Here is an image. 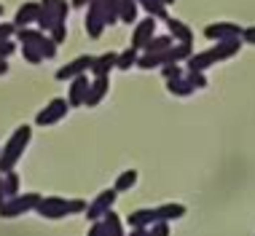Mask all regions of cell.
Segmentation results:
<instances>
[{
  "instance_id": "1",
  "label": "cell",
  "mask_w": 255,
  "mask_h": 236,
  "mask_svg": "<svg viewBox=\"0 0 255 236\" xmlns=\"http://www.w3.org/2000/svg\"><path fill=\"white\" fill-rule=\"evenodd\" d=\"M239 48H242V38H234V40H220V43H215L212 48H207V51L191 54V57L185 59V65H188V70L202 73V70H207V67L218 65V62L231 59L234 54H239Z\"/></svg>"
},
{
  "instance_id": "2",
  "label": "cell",
  "mask_w": 255,
  "mask_h": 236,
  "mask_svg": "<svg viewBox=\"0 0 255 236\" xmlns=\"http://www.w3.org/2000/svg\"><path fill=\"white\" fill-rule=\"evenodd\" d=\"M30 140H32V126L22 123V126L13 129V134L5 140L3 148H0V175L16 169L19 158L24 156V150H27V145H30Z\"/></svg>"
},
{
  "instance_id": "3",
  "label": "cell",
  "mask_w": 255,
  "mask_h": 236,
  "mask_svg": "<svg viewBox=\"0 0 255 236\" xmlns=\"http://www.w3.org/2000/svg\"><path fill=\"white\" fill-rule=\"evenodd\" d=\"M40 193L30 191V193H19V196L13 199H5L3 204H0V218L3 220H13V218H22L27 212H35V207L40 204Z\"/></svg>"
},
{
  "instance_id": "4",
  "label": "cell",
  "mask_w": 255,
  "mask_h": 236,
  "mask_svg": "<svg viewBox=\"0 0 255 236\" xmlns=\"http://www.w3.org/2000/svg\"><path fill=\"white\" fill-rule=\"evenodd\" d=\"M16 40H19V46H32V48H38L43 59L57 57V48H59L49 35H46V32H40L38 27H22V30H16Z\"/></svg>"
},
{
  "instance_id": "5",
  "label": "cell",
  "mask_w": 255,
  "mask_h": 236,
  "mask_svg": "<svg viewBox=\"0 0 255 236\" xmlns=\"http://www.w3.org/2000/svg\"><path fill=\"white\" fill-rule=\"evenodd\" d=\"M116 196H119V193H116L113 188H108V191H100L97 196L89 201V207H86V212H84L89 223H94V220H102V218H105V215L113 210Z\"/></svg>"
},
{
  "instance_id": "6",
  "label": "cell",
  "mask_w": 255,
  "mask_h": 236,
  "mask_svg": "<svg viewBox=\"0 0 255 236\" xmlns=\"http://www.w3.org/2000/svg\"><path fill=\"white\" fill-rule=\"evenodd\" d=\"M67 110H70V105H67L65 97H54V100L43 110H38L35 126H54V123H59L62 118L67 116Z\"/></svg>"
},
{
  "instance_id": "7",
  "label": "cell",
  "mask_w": 255,
  "mask_h": 236,
  "mask_svg": "<svg viewBox=\"0 0 255 236\" xmlns=\"http://www.w3.org/2000/svg\"><path fill=\"white\" fill-rule=\"evenodd\" d=\"M84 24H86V32H89V38H92V40L102 38V32H105V27H108L102 0H92V3L86 5V19H84Z\"/></svg>"
},
{
  "instance_id": "8",
  "label": "cell",
  "mask_w": 255,
  "mask_h": 236,
  "mask_svg": "<svg viewBox=\"0 0 255 236\" xmlns=\"http://www.w3.org/2000/svg\"><path fill=\"white\" fill-rule=\"evenodd\" d=\"M92 62H94L92 54H84V57H75V59L67 62V65H62L59 70H57V75H54V78L62 81V83H67V81H73L75 75H89V70H92Z\"/></svg>"
},
{
  "instance_id": "9",
  "label": "cell",
  "mask_w": 255,
  "mask_h": 236,
  "mask_svg": "<svg viewBox=\"0 0 255 236\" xmlns=\"http://www.w3.org/2000/svg\"><path fill=\"white\" fill-rule=\"evenodd\" d=\"M35 212L46 220H62L70 215L67 212V199H62V196H43L40 204L35 207Z\"/></svg>"
},
{
  "instance_id": "10",
  "label": "cell",
  "mask_w": 255,
  "mask_h": 236,
  "mask_svg": "<svg viewBox=\"0 0 255 236\" xmlns=\"http://www.w3.org/2000/svg\"><path fill=\"white\" fill-rule=\"evenodd\" d=\"M202 35L207 40H215V43H220V40L239 38V35H242V27L234 24V22H212V24H207L204 30H202Z\"/></svg>"
},
{
  "instance_id": "11",
  "label": "cell",
  "mask_w": 255,
  "mask_h": 236,
  "mask_svg": "<svg viewBox=\"0 0 255 236\" xmlns=\"http://www.w3.org/2000/svg\"><path fill=\"white\" fill-rule=\"evenodd\" d=\"M156 35V19L153 16H145L140 22H134V32H132V48L142 51L148 46V40Z\"/></svg>"
},
{
  "instance_id": "12",
  "label": "cell",
  "mask_w": 255,
  "mask_h": 236,
  "mask_svg": "<svg viewBox=\"0 0 255 236\" xmlns=\"http://www.w3.org/2000/svg\"><path fill=\"white\" fill-rule=\"evenodd\" d=\"M40 16V0H27L16 8V16H13V24H16V30H22V27H32L38 22Z\"/></svg>"
},
{
  "instance_id": "13",
  "label": "cell",
  "mask_w": 255,
  "mask_h": 236,
  "mask_svg": "<svg viewBox=\"0 0 255 236\" xmlns=\"http://www.w3.org/2000/svg\"><path fill=\"white\" fill-rule=\"evenodd\" d=\"M86 92H89V75H75L67 86V105L70 108H81L86 102Z\"/></svg>"
},
{
  "instance_id": "14",
  "label": "cell",
  "mask_w": 255,
  "mask_h": 236,
  "mask_svg": "<svg viewBox=\"0 0 255 236\" xmlns=\"http://www.w3.org/2000/svg\"><path fill=\"white\" fill-rule=\"evenodd\" d=\"M116 59H119V51H105V54H100V57H94L92 62V73L94 78H108L110 70L116 67Z\"/></svg>"
},
{
  "instance_id": "15",
  "label": "cell",
  "mask_w": 255,
  "mask_h": 236,
  "mask_svg": "<svg viewBox=\"0 0 255 236\" xmlns=\"http://www.w3.org/2000/svg\"><path fill=\"white\" fill-rule=\"evenodd\" d=\"M108 89H110L108 78H92V81H89V92H86V102H84V105L86 108H97L100 102L105 100Z\"/></svg>"
},
{
  "instance_id": "16",
  "label": "cell",
  "mask_w": 255,
  "mask_h": 236,
  "mask_svg": "<svg viewBox=\"0 0 255 236\" xmlns=\"http://www.w3.org/2000/svg\"><path fill=\"white\" fill-rule=\"evenodd\" d=\"M153 215H156V223H172V220H177L185 215V204H177V201H172V204H158V207H153Z\"/></svg>"
},
{
  "instance_id": "17",
  "label": "cell",
  "mask_w": 255,
  "mask_h": 236,
  "mask_svg": "<svg viewBox=\"0 0 255 236\" xmlns=\"http://www.w3.org/2000/svg\"><path fill=\"white\" fill-rule=\"evenodd\" d=\"M167 27H169V38L175 40V43H194V30H191L185 22L180 19H167Z\"/></svg>"
},
{
  "instance_id": "18",
  "label": "cell",
  "mask_w": 255,
  "mask_h": 236,
  "mask_svg": "<svg viewBox=\"0 0 255 236\" xmlns=\"http://www.w3.org/2000/svg\"><path fill=\"white\" fill-rule=\"evenodd\" d=\"M127 223L132 226V228H150V226L156 223L153 207H148V210H134V212H129Z\"/></svg>"
},
{
  "instance_id": "19",
  "label": "cell",
  "mask_w": 255,
  "mask_h": 236,
  "mask_svg": "<svg viewBox=\"0 0 255 236\" xmlns=\"http://www.w3.org/2000/svg\"><path fill=\"white\" fill-rule=\"evenodd\" d=\"M134 3L140 5V11H145L148 16H153L156 22H158V19H164V22L169 19V13H167V5H161L158 0H134Z\"/></svg>"
},
{
  "instance_id": "20",
  "label": "cell",
  "mask_w": 255,
  "mask_h": 236,
  "mask_svg": "<svg viewBox=\"0 0 255 236\" xmlns=\"http://www.w3.org/2000/svg\"><path fill=\"white\" fill-rule=\"evenodd\" d=\"M175 46V40L169 38V32H164V35H153L148 40V46L142 48V54H161V51H167V48Z\"/></svg>"
},
{
  "instance_id": "21",
  "label": "cell",
  "mask_w": 255,
  "mask_h": 236,
  "mask_svg": "<svg viewBox=\"0 0 255 236\" xmlns=\"http://www.w3.org/2000/svg\"><path fill=\"white\" fill-rule=\"evenodd\" d=\"M137 13H140V5H137L134 0H121V3H119V22L134 24L137 22Z\"/></svg>"
},
{
  "instance_id": "22",
  "label": "cell",
  "mask_w": 255,
  "mask_h": 236,
  "mask_svg": "<svg viewBox=\"0 0 255 236\" xmlns=\"http://www.w3.org/2000/svg\"><path fill=\"white\" fill-rule=\"evenodd\" d=\"M102 226H105V234L108 236H127L124 223H121V218H119V212H116V210H110L105 218H102Z\"/></svg>"
},
{
  "instance_id": "23",
  "label": "cell",
  "mask_w": 255,
  "mask_h": 236,
  "mask_svg": "<svg viewBox=\"0 0 255 236\" xmlns=\"http://www.w3.org/2000/svg\"><path fill=\"white\" fill-rule=\"evenodd\" d=\"M167 92L175 94V97H191L196 89L188 83V78H185V75H180V78H175V81H167Z\"/></svg>"
},
{
  "instance_id": "24",
  "label": "cell",
  "mask_w": 255,
  "mask_h": 236,
  "mask_svg": "<svg viewBox=\"0 0 255 236\" xmlns=\"http://www.w3.org/2000/svg\"><path fill=\"white\" fill-rule=\"evenodd\" d=\"M134 185H137V169H127V172H121V175L116 177L113 191L116 193H124V191H132Z\"/></svg>"
},
{
  "instance_id": "25",
  "label": "cell",
  "mask_w": 255,
  "mask_h": 236,
  "mask_svg": "<svg viewBox=\"0 0 255 236\" xmlns=\"http://www.w3.org/2000/svg\"><path fill=\"white\" fill-rule=\"evenodd\" d=\"M137 59H140V51L129 46L127 51L119 54V59H116V67H119V70H132V67H137Z\"/></svg>"
},
{
  "instance_id": "26",
  "label": "cell",
  "mask_w": 255,
  "mask_h": 236,
  "mask_svg": "<svg viewBox=\"0 0 255 236\" xmlns=\"http://www.w3.org/2000/svg\"><path fill=\"white\" fill-rule=\"evenodd\" d=\"M19 175H16V169H11V172H5L3 175V191H5V199H13V196H19Z\"/></svg>"
},
{
  "instance_id": "27",
  "label": "cell",
  "mask_w": 255,
  "mask_h": 236,
  "mask_svg": "<svg viewBox=\"0 0 255 236\" xmlns=\"http://www.w3.org/2000/svg\"><path fill=\"white\" fill-rule=\"evenodd\" d=\"M46 35H49L57 46L65 43V40H67V22H54V27H51L49 32H46Z\"/></svg>"
},
{
  "instance_id": "28",
  "label": "cell",
  "mask_w": 255,
  "mask_h": 236,
  "mask_svg": "<svg viewBox=\"0 0 255 236\" xmlns=\"http://www.w3.org/2000/svg\"><path fill=\"white\" fill-rule=\"evenodd\" d=\"M86 207H89V201L84 199H67V212L70 215H84Z\"/></svg>"
},
{
  "instance_id": "29",
  "label": "cell",
  "mask_w": 255,
  "mask_h": 236,
  "mask_svg": "<svg viewBox=\"0 0 255 236\" xmlns=\"http://www.w3.org/2000/svg\"><path fill=\"white\" fill-rule=\"evenodd\" d=\"M161 75H164V81H175V78H180V75H185V73H183L180 65H164Z\"/></svg>"
},
{
  "instance_id": "30",
  "label": "cell",
  "mask_w": 255,
  "mask_h": 236,
  "mask_svg": "<svg viewBox=\"0 0 255 236\" xmlns=\"http://www.w3.org/2000/svg\"><path fill=\"white\" fill-rule=\"evenodd\" d=\"M22 57L30 62V65H40V62H43L40 51H38V48H32V46H22Z\"/></svg>"
},
{
  "instance_id": "31",
  "label": "cell",
  "mask_w": 255,
  "mask_h": 236,
  "mask_svg": "<svg viewBox=\"0 0 255 236\" xmlns=\"http://www.w3.org/2000/svg\"><path fill=\"white\" fill-rule=\"evenodd\" d=\"M13 35H16V24L13 22H0V43H3V40H11Z\"/></svg>"
},
{
  "instance_id": "32",
  "label": "cell",
  "mask_w": 255,
  "mask_h": 236,
  "mask_svg": "<svg viewBox=\"0 0 255 236\" xmlns=\"http://www.w3.org/2000/svg\"><path fill=\"white\" fill-rule=\"evenodd\" d=\"M185 78H188V83H191L194 89H204V86H207V78H204L202 73H194V70H188V73H185Z\"/></svg>"
},
{
  "instance_id": "33",
  "label": "cell",
  "mask_w": 255,
  "mask_h": 236,
  "mask_svg": "<svg viewBox=\"0 0 255 236\" xmlns=\"http://www.w3.org/2000/svg\"><path fill=\"white\" fill-rule=\"evenodd\" d=\"M145 231H148V236H169V223H153Z\"/></svg>"
},
{
  "instance_id": "34",
  "label": "cell",
  "mask_w": 255,
  "mask_h": 236,
  "mask_svg": "<svg viewBox=\"0 0 255 236\" xmlns=\"http://www.w3.org/2000/svg\"><path fill=\"white\" fill-rule=\"evenodd\" d=\"M86 236H108L105 234V226H102V220H94L92 226H89V234Z\"/></svg>"
},
{
  "instance_id": "35",
  "label": "cell",
  "mask_w": 255,
  "mask_h": 236,
  "mask_svg": "<svg viewBox=\"0 0 255 236\" xmlns=\"http://www.w3.org/2000/svg\"><path fill=\"white\" fill-rule=\"evenodd\" d=\"M245 40V43H253L255 46V27H242V35H239Z\"/></svg>"
},
{
  "instance_id": "36",
  "label": "cell",
  "mask_w": 255,
  "mask_h": 236,
  "mask_svg": "<svg viewBox=\"0 0 255 236\" xmlns=\"http://www.w3.org/2000/svg\"><path fill=\"white\" fill-rule=\"evenodd\" d=\"M92 0H70V8H86Z\"/></svg>"
},
{
  "instance_id": "37",
  "label": "cell",
  "mask_w": 255,
  "mask_h": 236,
  "mask_svg": "<svg viewBox=\"0 0 255 236\" xmlns=\"http://www.w3.org/2000/svg\"><path fill=\"white\" fill-rule=\"evenodd\" d=\"M57 3H59V0H40V5H43V8H49V11L57 8Z\"/></svg>"
},
{
  "instance_id": "38",
  "label": "cell",
  "mask_w": 255,
  "mask_h": 236,
  "mask_svg": "<svg viewBox=\"0 0 255 236\" xmlns=\"http://www.w3.org/2000/svg\"><path fill=\"white\" fill-rule=\"evenodd\" d=\"M127 236H148V231H145V228H132Z\"/></svg>"
},
{
  "instance_id": "39",
  "label": "cell",
  "mask_w": 255,
  "mask_h": 236,
  "mask_svg": "<svg viewBox=\"0 0 255 236\" xmlns=\"http://www.w3.org/2000/svg\"><path fill=\"white\" fill-rule=\"evenodd\" d=\"M5 73H8V59L0 62V75H5Z\"/></svg>"
},
{
  "instance_id": "40",
  "label": "cell",
  "mask_w": 255,
  "mask_h": 236,
  "mask_svg": "<svg viewBox=\"0 0 255 236\" xmlns=\"http://www.w3.org/2000/svg\"><path fill=\"white\" fill-rule=\"evenodd\" d=\"M5 201V191H3V175H0V204Z\"/></svg>"
},
{
  "instance_id": "41",
  "label": "cell",
  "mask_w": 255,
  "mask_h": 236,
  "mask_svg": "<svg viewBox=\"0 0 255 236\" xmlns=\"http://www.w3.org/2000/svg\"><path fill=\"white\" fill-rule=\"evenodd\" d=\"M158 3H161V5H167V8H169V5H175V0H158Z\"/></svg>"
},
{
  "instance_id": "42",
  "label": "cell",
  "mask_w": 255,
  "mask_h": 236,
  "mask_svg": "<svg viewBox=\"0 0 255 236\" xmlns=\"http://www.w3.org/2000/svg\"><path fill=\"white\" fill-rule=\"evenodd\" d=\"M0 16H3V3H0Z\"/></svg>"
}]
</instances>
